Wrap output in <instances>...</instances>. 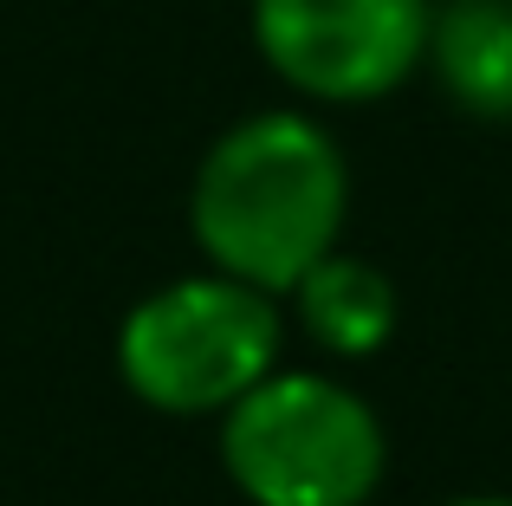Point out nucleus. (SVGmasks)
<instances>
[{
	"mask_svg": "<svg viewBox=\"0 0 512 506\" xmlns=\"http://www.w3.org/2000/svg\"><path fill=\"white\" fill-rule=\"evenodd\" d=\"M383 455L376 409L325 370H273L221 422L227 481L253 506H363Z\"/></svg>",
	"mask_w": 512,
	"mask_h": 506,
	"instance_id": "obj_2",
	"label": "nucleus"
},
{
	"mask_svg": "<svg viewBox=\"0 0 512 506\" xmlns=\"http://www.w3.org/2000/svg\"><path fill=\"white\" fill-rule=\"evenodd\" d=\"M428 0H253V46L292 91L370 104L428 59Z\"/></svg>",
	"mask_w": 512,
	"mask_h": 506,
	"instance_id": "obj_4",
	"label": "nucleus"
},
{
	"mask_svg": "<svg viewBox=\"0 0 512 506\" xmlns=\"http://www.w3.org/2000/svg\"><path fill=\"white\" fill-rule=\"evenodd\" d=\"M279 325L273 292L227 273L175 279L150 292L117 331V370L130 396H143L163 416H214L234 409L279 370Z\"/></svg>",
	"mask_w": 512,
	"mask_h": 506,
	"instance_id": "obj_3",
	"label": "nucleus"
},
{
	"mask_svg": "<svg viewBox=\"0 0 512 506\" xmlns=\"http://www.w3.org/2000/svg\"><path fill=\"white\" fill-rule=\"evenodd\" d=\"M448 506H512L506 494H467V500H448Z\"/></svg>",
	"mask_w": 512,
	"mask_h": 506,
	"instance_id": "obj_7",
	"label": "nucleus"
},
{
	"mask_svg": "<svg viewBox=\"0 0 512 506\" xmlns=\"http://www.w3.org/2000/svg\"><path fill=\"white\" fill-rule=\"evenodd\" d=\"M428 65L467 117L512 124V0H454L428 26Z\"/></svg>",
	"mask_w": 512,
	"mask_h": 506,
	"instance_id": "obj_5",
	"label": "nucleus"
},
{
	"mask_svg": "<svg viewBox=\"0 0 512 506\" xmlns=\"http://www.w3.org/2000/svg\"><path fill=\"white\" fill-rule=\"evenodd\" d=\"M299 299V325L312 344H325L331 357H370L396 338L402 299L389 286L383 266L357 260V253H325L312 273L292 286Z\"/></svg>",
	"mask_w": 512,
	"mask_h": 506,
	"instance_id": "obj_6",
	"label": "nucleus"
},
{
	"mask_svg": "<svg viewBox=\"0 0 512 506\" xmlns=\"http://www.w3.org/2000/svg\"><path fill=\"white\" fill-rule=\"evenodd\" d=\"M350 215L344 156L312 117L260 111L234 124L195 169L188 228L214 273L260 292H292L325 253H338Z\"/></svg>",
	"mask_w": 512,
	"mask_h": 506,
	"instance_id": "obj_1",
	"label": "nucleus"
}]
</instances>
